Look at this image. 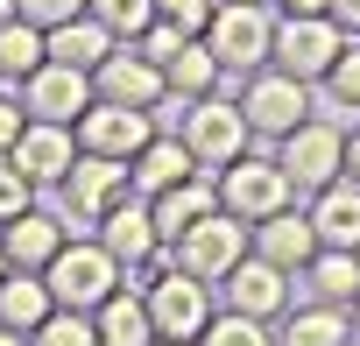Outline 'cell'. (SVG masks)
<instances>
[{"label": "cell", "instance_id": "1", "mask_svg": "<svg viewBox=\"0 0 360 346\" xmlns=\"http://www.w3.org/2000/svg\"><path fill=\"white\" fill-rule=\"evenodd\" d=\"M134 276H141L134 290H141V304H148V325H155V339H191V346H198V332L212 325V283L184 276L169 255L141 262Z\"/></svg>", "mask_w": 360, "mask_h": 346}, {"label": "cell", "instance_id": "2", "mask_svg": "<svg viewBox=\"0 0 360 346\" xmlns=\"http://www.w3.org/2000/svg\"><path fill=\"white\" fill-rule=\"evenodd\" d=\"M120 262L99 248V241H64L57 255H50V269H43V283H50V297L64 304V311H99L113 290H120Z\"/></svg>", "mask_w": 360, "mask_h": 346}, {"label": "cell", "instance_id": "3", "mask_svg": "<svg viewBox=\"0 0 360 346\" xmlns=\"http://www.w3.org/2000/svg\"><path fill=\"white\" fill-rule=\"evenodd\" d=\"M276 43V8H240V0H219L205 22V50L219 71H262Z\"/></svg>", "mask_w": 360, "mask_h": 346}, {"label": "cell", "instance_id": "4", "mask_svg": "<svg viewBox=\"0 0 360 346\" xmlns=\"http://www.w3.org/2000/svg\"><path fill=\"white\" fill-rule=\"evenodd\" d=\"M184 276H198V283H226L233 276V262L248 255V226L233 219V212H205L198 226H184L169 248H162Z\"/></svg>", "mask_w": 360, "mask_h": 346}, {"label": "cell", "instance_id": "5", "mask_svg": "<svg viewBox=\"0 0 360 346\" xmlns=\"http://www.w3.org/2000/svg\"><path fill=\"white\" fill-rule=\"evenodd\" d=\"M233 106H240L248 134L283 141L290 127H304V120H311V85H304V78H283L276 64H262V71H248V92H240Z\"/></svg>", "mask_w": 360, "mask_h": 346}, {"label": "cell", "instance_id": "6", "mask_svg": "<svg viewBox=\"0 0 360 346\" xmlns=\"http://www.w3.org/2000/svg\"><path fill=\"white\" fill-rule=\"evenodd\" d=\"M212 184H219V212H233L240 226H262L269 212H283V205L297 198V184L283 177V162H262V155L226 162Z\"/></svg>", "mask_w": 360, "mask_h": 346}, {"label": "cell", "instance_id": "7", "mask_svg": "<svg viewBox=\"0 0 360 346\" xmlns=\"http://www.w3.org/2000/svg\"><path fill=\"white\" fill-rule=\"evenodd\" d=\"M346 50V36L325 22V15H276V43H269V64L283 71V78H304V85H318L325 71H332V57Z\"/></svg>", "mask_w": 360, "mask_h": 346}, {"label": "cell", "instance_id": "8", "mask_svg": "<svg viewBox=\"0 0 360 346\" xmlns=\"http://www.w3.org/2000/svg\"><path fill=\"white\" fill-rule=\"evenodd\" d=\"M276 162H283V177L297 191H325V184L346 177V127L339 120H304V127L283 134V155Z\"/></svg>", "mask_w": 360, "mask_h": 346}, {"label": "cell", "instance_id": "9", "mask_svg": "<svg viewBox=\"0 0 360 346\" xmlns=\"http://www.w3.org/2000/svg\"><path fill=\"white\" fill-rule=\"evenodd\" d=\"M64 226L78 219V226H99L120 198H134V177H127V162H113V155H85L78 148V162L64 169Z\"/></svg>", "mask_w": 360, "mask_h": 346}, {"label": "cell", "instance_id": "10", "mask_svg": "<svg viewBox=\"0 0 360 346\" xmlns=\"http://www.w3.org/2000/svg\"><path fill=\"white\" fill-rule=\"evenodd\" d=\"M184 148H191V162L205 169V177H219L226 162H240V155H248V120H240V106H233V99H191V113H184Z\"/></svg>", "mask_w": 360, "mask_h": 346}, {"label": "cell", "instance_id": "11", "mask_svg": "<svg viewBox=\"0 0 360 346\" xmlns=\"http://www.w3.org/2000/svg\"><path fill=\"white\" fill-rule=\"evenodd\" d=\"M78 148L85 155H113V162H134L148 141H155V127H148V113H134V106H106V99H92L85 113H78Z\"/></svg>", "mask_w": 360, "mask_h": 346}, {"label": "cell", "instance_id": "12", "mask_svg": "<svg viewBox=\"0 0 360 346\" xmlns=\"http://www.w3.org/2000/svg\"><path fill=\"white\" fill-rule=\"evenodd\" d=\"M15 92H22V113H29V120H57V127H78V113L92 106V78L71 71V64H43V71H29Z\"/></svg>", "mask_w": 360, "mask_h": 346}, {"label": "cell", "instance_id": "13", "mask_svg": "<svg viewBox=\"0 0 360 346\" xmlns=\"http://www.w3.org/2000/svg\"><path fill=\"white\" fill-rule=\"evenodd\" d=\"M8 162L22 169L36 191H57V184H64V169L78 162V134H71V127H57V120H29V127H22V141L8 148Z\"/></svg>", "mask_w": 360, "mask_h": 346}, {"label": "cell", "instance_id": "14", "mask_svg": "<svg viewBox=\"0 0 360 346\" xmlns=\"http://www.w3.org/2000/svg\"><path fill=\"white\" fill-rule=\"evenodd\" d=\"M92 99H106V106H134V113H148L155 99H162V71L148 64V57H134L127 43H113V57L92 71Z\"/></svg>", "mask_w": 360, "mask_h": 346}, {"label": "cell", "instance_id": "15", "mask_svg": "<svg viewBox=\"0 0 360 346\" xmlns=\"http://www.w3.org/2000/svg\"><path fill=\"white\" fill-rule=\"evenodd\" d=\"M248 255H262L269 269H283V276H304V262L318 255V233H311V219L304 212H269L262 226H248Z\"/></svg>", "mask_w": 360, "mask_h": 346}, {"label": "cell", "instance_id": "16", "mask_svg": "<svg viewBox=\"0 0 360 346\" xmlns=\"http://www.w3.org/2000/svg\"><path fill=\"white\" fill-rule=\"evenodd\" d=\"M219 290H226V311H248V318H262V325L290 311V276H283V269H269L262 255H240V262H233V276H226Z\"/></svg>", "mask_w": 360, "mask_h": 346}, {"label": "cell", "instance_id": "17", "mask_svg": "<svg viewBox=\"0 0 360 346\" xmlns=\"http://www.w3.org/2000/svg\"><path fill=\"white\" fill-rule=\"evenodd\" d=\"M64 241H71V226H64L57 212H36V205L0 226V255H8V269H29V276H43Z\"/></svg>", "mask_w": 360, "mask_h": 346}, {"label": "cell", "instance_id": "18", "mask_svg": "<svg viewBox=\"0 0 360 346\" xmlns=\"http://www.w3.org/2000/svg\"><path fill=\"white\" fill-rule=\"evenodd\" d=\"M120 269H141V262H155L162 255V241H155V219H148V198H120L106 219H99V233H92Z\"/></svg>", "mask_w": 360, "mask_h": 346}, {"label": "cell", "instance_id": "19", "mask_svg": "<svg viewBox=\"0 0 360 346\" xmlns=\"http://www.w3.org/2000/svg\"><path fill=\"white\" fill-rule=\"evenodd\" d=\"M304 219H311L318 248H346V255H360V184H353V177L311 191V212H304Z\"/></svg>", "mask_w": 360, "mask_h": 346}, {"label": "cell", "instance_id": "20", "mask_svg": "<svg viewBox=\"0 0 360 346\" xmlns=\"http://www.w3.org/2000/svg\"><path fill=\"white\" fill-rule=\"evenodd\" d=\"M205 212H219V184L205 177V169H198V177H184V184H169V191H155L148 198V219H155V241L169 248L176 233H184V226H198Z\"/></svg>", "mask_w": 360, "mask_h": 346}, {"label": "cell", "instance_id": "21", "mask_svg": "<svg viewBox=\"0 0 360 346\" xmlns=\"http://www.w3.org/2000/svg\"><path fill=\"white\" fill-rule=\"evenodd\" d=\"M43 57L50 64H71V71H99L106 57H113V36L92 22V15H71V22H57V29H43Z\"/></svg>", "mask_w": 360, "mask_h": 346}, {"label": "cell", "instance_id": "22", "mask_svg": "<svg viewBox=\"0 0 360 346\" xmlns=\"http://www.w3.org/2000/svg\"><path fill=\"white\" fill-rule=\"evenodd\" d=\"M127 177H134V198H155V191H169V184L198 177V162H191L184 134H155V141H148V148L127 162Z\"/></svg>", "mask_w": 360, "mask_h": 346}, {"label": "cell", "instance_id": "23", "mask_svg": "<svg viewBox=\"0 0 360 346\" xmlns=\"http://www.w3.org/2000/svg\"><path fill=\"white\" fill-rule=\"evenodd\" d=\"M304 283H311V304L353 311V297H360V255H346V248H318V255L304 262Z\"/></svg>", "mask_w": 360, "mask_h": 346}, {"label": "cell", "instance_id": "24", "mask_svg": "<svg viewBox=\"0 0 360 346\" xmlns=\"http://www.w3.org/2000/svg\"><path fill=\"white\" fill-rule=\"evenodd\" d=\"M92 325H99V346H155V325H148V304H141L134 283H120V290L92 311Z\"/></svg>", "mask_w": 360, "mask_h": 346}, {"label": "cell", "instance_id": "25", "mask_svg": "<svg viewBox=\"0 0 360 346\" xmlns=\"http://www.w3.org/2000/svg\"><path fill=\"white\" fill-rule=\"evenodd\" d=\"M50 311H57V297H50L43 276H29V269H8V276H0V325H8V332H36Z\"/></svg>", "mask_w": 360, "mask_h": 346}, {"label": "cell", "instance_id": "26", "mask_svg": "<svg viewBox=\"0 0 360 346\" xmlns=\"http://www.w3.org/2000/svg\"><path fill=\"white\" fill-rule=\"evenodd\" d=\"M226 71L212 64V50H205V36H191L184 50H176L169 64H162V92H184V99H212V85H219Z\"/></svg>", "mask_w": 360, "mask_h": 346}, {"label": "cell", "instance_id": "27", "mask_svg": "<svg viewBox=\"0 0 360 346\" xmlns=\"http://www.w3.org/2000/svg\"><path fill=\"white\" fill-rule=\"evenodd\" d=\"M43 64H50L43 57V29H29L22 15H8V22H0V85H22Z\"/></svg>", "mask_w": 360, "mask_h": 346}, {"label": "cell", "instance_id": "28", "mask_svg": "<svg viewBox=\"0 0 360 346\" xmlns=\"http://www.w3.org/2000/svg\"><path fill=\"white\" fill-rule=\"evenodd\" d=\"M346 339H353V318L332 311V304H304L283 325V346H346Z\"/></svg>", "mask_w": 360, "mask_h": 346}, {"label": "cell", "instance_id": "29", "mask_svg": "<svg viewBox=\"0 0 360 346\" xmlns=\"http://www.w3.org/2000/svg\"><path fill=\"white\" fill-rule=\"evenodd\" d=\"M85 15H92L113 43H134V36L155 22V0H85Z\"/></svg>", "mask_w": 360, "mask_h": 346}, {"label": "cell", "instance_id": "30", "mask_svg": "<svg viewBox=\"0 0 360 346\" xmlns=\"http://www.w3.org/2000/svg\"><path fill=\"white\" fill-rule=\"evenodd\" d=\"M29 346H99V325H92V311H50L36 332H29Z\"/></svg>", "mask_w": 360, "mask_h": 346}, {"label": "cell", "instance_id": "31", "mask_svg": "<svg viewBox=\"0 0 360 346\" xmlns=\"http://www.w3.org/2000/svg\"><path fill=\"white\" fill-rule=\"evenodd\" d=\"M198 346H276V339H269V325L248 318V311H212V325L198 332Z\"/></svg>", "mask_w": 360, "mask_h": 346}, {"label": "cell", "instance_id": "32", "mask_svg": "<svg viewBox=\"0 0 360 346\" xmlns=\"http://www.w3.org/2000/svg\"><path fill=\"white\" fill-rule=\"evenodd\" d=\"M318 85L332 92V106H346V113H353V106H360V43H346V50L332 57V71H325Z\"/></svg>", "mask_w": 360, "mask_h": 346}, {"label": "cell", "instance_id": "33", "mask_svg": "<svg viewBox=\"0 0 360 346\" xmlns=\"http://www.w3.org/2000/svg\"><path fill=\"white\" fill-rule=\"evenodd\" d=\"M184 43H191V36H184V29H169V22H148V29H141V36H134V43H127V50H134V57H148V64H155V71H162V64H169V57H176V50H184Z\"/></svg>", "mask_w": 360, "mask_h": 346}, {"label": "cell", "instance_id": "34", "mask_svg": "<svg viewBox=\"0 0 360 346\" xmlns=\"http://www.w3.org/2000/svg\"><path fill=\"white\" fill-rule=\"evenodd\" d=\"M212 8H219V0H155V22H169V29H184V36H205Z\"/></svg>", "mask_w": 360, "mask_h": 346}, {"label": "cell", "instance_id": "35", "mask_svg": "<svg viewBox=\"0 0 360 346\" xmlns=\"http://www.w3.org/2000/svg\"><path fill=\"white\" fill-rule=\"evenodd\" d=\"M29 198H36V184L22 177V169H15L8 155H0V226H8L15 212H29Z\"/></svg>", "mask_w": 360, "mask_h": 346}, {"label": "cell", "instance_id": "36", "mask_svg": "<svg viewBox=\"0 0 360 346\" xmlns=\"http://www.w3.org/2000/svg\"><path fill=\"white\" fill-rule=\"evenodd\" d=\"M15 15H22L29 29H57V22L85 15V0H15Z\"/></svg>", "mask_w": 360, "mask_h": 346}, {"label": "cell", "instance_id": "37", "mask_svg": "<svg viewBox=\"0 0 360 346\" xmlns=\"http://www.w3.org/2000/svg\"><path fill=\"white\" fill-rule=\"evenodd\" d=\"M22 127H29V113H22V92H15V85H0V155H8V148L22 141Z\"/></svg>", "mask_w": 360, "mask_h": 346}, {"label": "cell", "instance_id": "38", "mask_svg": "<svg viewBox=\"0 0 360 346\" xmlns=\"http://www.w3.org/2000/svg\"><path fill=\"white\" fill-rule=\"evenodd\" d=\"M325 22H332L339 36H353V43H360V0H325Z\"/></svg>", "mask_w": 360, "mask_h": 346}, {"label": "cell", "instance_id": "39", "mask_svg": "<svg viewBox=\"0 0 360 346\" xmlns=\"http://www.w3.org/2000/svg\"><path fill=\"white\" fill-rule=\"evenodd\" d=\"M276 15H325V0H269Z\"/></svg>", "mask_w": 360, "mask_h": 346}, {"label": "cell", "instance_id": "40", "mask_svg": "<svg viewBox=\"0 0 360 346\" xmlns=\"http://www.w3.org/2000/svg\"><path fill=\"white\" fill-rule=\"evenodd\" d=\"M346 177H353V184H360V127H353V134H346Z\"/></svg>", "mask_w": 360, "mask_h": 346}, {"label": "cell", "instance_id": "41", "mask_svg": "<svg viewBox=\"0 0 360 346\" xmlns=\"http://www.w3.org/2000/svg\"><path fill=\"white\" fill-rule=\"evenodd\" d=\"M0 346H29V332H8V325H0Z\"/></svg>", "mask_w": 360, "mask_h": 346}, {"label": "cell", "instance_id": "42", "mask_svg": "<svg viewBox=\"0 0 360 346\" xmlns=\"http://www.w3.org/2000/svg\"><path fill=\"white\" fill-rule=\"evenodd\" d=\"M155 346H191V339H155Z\"/></svg>", "mask_w": 360, "mask_h": 346}, {"label": "cell", "instance_id": "43", "mask_svg": "<svg viewBox=\"0 0 360 346\" xmlns=\"http://www.w3.org/2000/svg\"><path fill=\"white\" fill-rule=\"evenodd\" d=\"M353 332H360V297H353Z\"/></svg>", "mask_w": 360, "mask_h": 346}, {"label": "cell", "instance_id": "44", "mask_svg": "<svg viewBox=\"0 0 360 346\" xmlns=\"http://www.w3.org/2000/svg\"><path fill=\"white\" fill-rule=\"evenodd\" d=\"M240 8H269V0H240Z\"/></svg>", "mask_w": 360, "mask_h": 346}, {"label": "cell", "instance_id": "45", "mask_svg": "<svg viewBox=\"0 0 360 346\" xmlns=\"http://www.w3.org/2000/svg\"><path fill=\"white\" fill-rule=\"evenodd\" d=\"M0 276H8V255H0Z\"/></svg>", "mask_w": 360, "mask_h": 346}, {"label": "cell", "instance_id": "46", "mask_svg": "<svg viewBox=\"0 0 360 346\" xmlns=\"http://www.w3.org/2000/svg\"><path fill=\"white\" fill-rule=\"evenodd\" d=\"M346 346H360V339H346Z\"/></svg>", "mask_w": 360, "mask_h": 346}]
</instances>
